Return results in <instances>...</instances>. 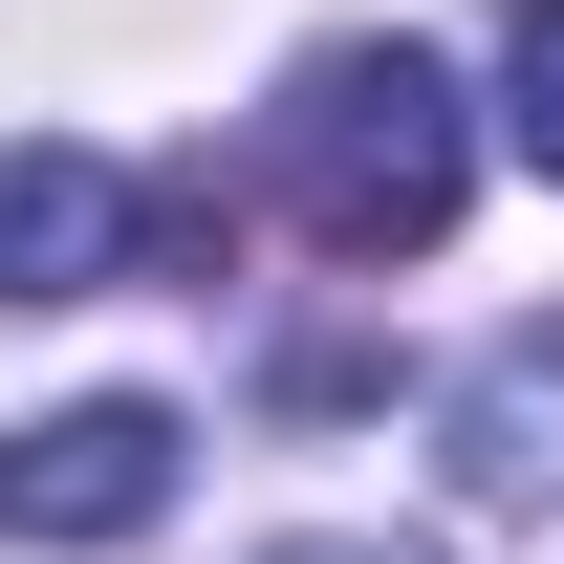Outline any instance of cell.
<instances>
[{"label": "cell", "mask_w": 564, "mask_h": 564, "mask_svg": "<svg viewBox=\"0 0 564 564\" xmlns=\"http://www.w3.org/2000/svg\"><path fill=\"white\" fill-rule=\"evenodd\" d=\"M261 196L326 239V261H434L456 196H478V109L434 44H304L261 109Z\"/></svg>", "instance_id": "6da1fadb"}, {"label": "cell", "mask_w": 564, "mask_h": 564, "mask_svg": "<svg viewBox=\"0 0 564 564\" xmlns=\"http://www.w3.org/2000/svg\"><path fill=\"white\" fill-rule=\"evenodd\" d=\"M217 261V174L131 196L109 152H0V304H87V282H196Z\"/></svg>", "instance_id": "7a4b0ae2"}, {"label": "cell", "mask_w": 564, "mask_h": 564, "mask_svg": "<svg viewBox=\"0 0 564 564\" xmlns=\"http://www.w3.org/2000/svg\"><path fill=\"white\" fill-rule=\"evenodd\" d=\"M174 456H196V434L152 413V391L22 413L0 434V543H152V521H174Z\"/></svg>", "instance_id": "3957f363"}, {"label": "cell", "mask_w": 564, "mask_h": 564, "mask_svg": "<svg viewBox=\"0 0 564 564\" xmlns=\"http://www.w3.org/2000/svg\"><path fill=\"white\" fill-rule=\"evenodd\" d=\"M456 499H499V521H521V499H564V304L543 326H499L478 369H456Z\"/></svg>", "instance_id": "277c9868"}, {"label": "cell", "mask_w": 564, "mask_h": 564, "mask_svg": "<svg viewBox=\"0 0 564 564\" xmlns=\"http://www.w3.org/2000/svg\"><path fill=\"white\" fill-rule=\"evenodd\" d=\"M499 131L564 174V0H521V22H499Z\"/></svg>", "instance_id": "5b68a950"}, {"label": "cell", "mask_w": 564, "mask_h": 564, "mask_svg": "<svg viewBox=\"0 0 564 564\" xmlns=\"http://www.w3.org/2000/svg\"><path fill=\"white\" fill-rule=\"evenodd\" d=\"M261 564H434V543H348V521H326V543H261Z\"/></svg>", "instance_id": "8992f818"}]
</instances>
